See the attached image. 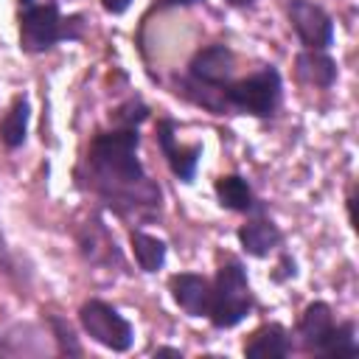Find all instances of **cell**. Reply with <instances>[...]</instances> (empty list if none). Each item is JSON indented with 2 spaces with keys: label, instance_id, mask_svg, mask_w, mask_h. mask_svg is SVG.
Here are the masks:
<instances>
[{
  "label": "cell",
  "instance_id": "1",
  "mask_svg": "<svg viewBox=\"0 0 359 359\" xmlns=\"http://www.w3.org/2000/svg\"><path fill=\"white\" fill-rule=\"evenodd\" d=\"M137 126H118L95 135L87 151L93 188L121 213L135 205H160V188L149 182L137 160Z\"/></svg>",
  "mask_w": 359,
  "mask_h": 359
},
{
  "label": "cell",
  "instance_id": "2",
  "mask_svg": "<svg viewBox=\"0 0 359 359\" xmlns=\"http://www.w3.org/2000/svg\"><path fill=\"white\" fill-rule=\"evenodd\" d=\"M213 286V294H210V323L216 328H233L238 325L250 309H252V292H250V283H247V272L238 261H227L222 264L219 275H216V283Z\"/></svg>",
  "mask_w": 359,
  "mask_h": 359
},
{
  "label": "cell",
  "instance_id": "3",
  "mask_svg": "<svg viewBox=\"0 0 359 359\" xmlns=\"http://www.w3.org/2000/svg\"><path fill=\"white\" fill-rule=\"evenodd\" d=\"M76 20V17H73ZM70 20V22H73ZM70 22L59 14L56 3H34L22 0L20 14V48L25 53H42L53 48L59 39H76L79 34L70 31Z\"/></svg>",
  "mask_w": 359,
  "mask_h": 359
},
{
  "label": "cell",
  "instance_id": "4",
  "mask_svg": "<svg viewBox=\"0 0 359 359\" xmlns=\"http://www.w3.org/2000/svg\"><path fill=\"white\" fill-rule=\"evenodd\" d=\"M224 101L247 115H255V118H266L275 112L278 101H280V73L269 65V67H261L258 73L241 79V81H233L224 87Z\"/></svg>",
  "mask_w": 359,
  "mask_h": 359
},
{
  "label": "cell",
  "instance_id": "5",
  "mask_svg": "<svg viewBox=\"0 0 359 359\" xmlns=\"http://www.w3.org/2000/svg\"><path fill=\"white\" fill-rule=\"evenodd\" d=\"M79 320H81V328L87 331V337L98 345H104L107 351H115V353H123L132 348L135 342V328L132 323L109 303L104 300H87L81 309H79Z\"/></svg>",
  "mask_w": 359,
  "mask_h": 359
},
{
  "label": "cell",
  "instance_id": "6",
  "mask_svg": "<svg viewBox=\"0 0 359 359\" xmlns=\"http://www.w3.org/2000/svg\"><path fill=\"white\" fill-rule=\"evenodd\" d=\"M286 11H289V22L297 39L309 50H325L334 45V20L328 17L323 6L311 0H289Z\"/></svg>",
  "mask_w": 359,
  "mask_h": 359
},
{
  "label": "cell",
  "instance_id": "7",
  "mask_svg": "<svg viewBox=\"0 0 359 359\" xmlns=\"http://www.w3.org/2000/svg\"><path fill=\"white\" fill-rule=\"evenodd\" d=\"M233 50L227 45H210L205 50H199L191 65H188V73H191V81L196 87H227L230 76H233Z\"/></svg>",
  "mask_w": 359,
  "mask_h": 359
},
{
  "label": "cell",
  "instance_id": "8",
  "mask_svg": "<svg viewBox=\"0 0 359 359\" xmlns=\"http://www.w3.org/2000/svg\"><path fill=\"white\" fill-rule=\"evenodd\" d=\"M213 286L208 278L194 272H180L171 278V297L188 317H208Z\"/></svg>",
  "mask_w": 359,
  "mask_h": 359
},
{
  "label": "cell",
  "instance_id": "9",
  "mask_svg": "<svg viewBox=\"0 0 359 359\" xmlns=\"http://www.w3.org/2000/svg\"><path fill=\"white\" fill-rule=\"evenodd\" d=\"M157 140H160V149H163L171 171L182 182H191L194 174H196V163L202 157V146H177V140H174V121H160Z\"/></svg>",
  "mask_w": 359,
  "mask_h": 359
},
{
  "label": "cell",
  "instance_id": "10",
  "mask_svg": "<svg viewBox=\"0 0 359 359\" xmlns=\"http://www.w3.org/2000/svg\"><path fill=\"white\" fill-rule=\"evenodd\" d=\"M297 331H300L303 345H306L309 351L320 353V348L325 345V339H328L331 331H334V314H331V306L323 303V300L311 303V306L303 311Z\"/></svg>",
  "mask_w": 359,
  "mask_h": 359
},
{
  "label": "cell",
  "instance_id": "11",
  "mask_svg": "<svg viewBox=\"0 0 359 359\" xmlns=\"http://www.w3.org/2000/svg\"><path fill=\"white\" fill-rule=\"evenodd\" d=\"M297 65V76L306 81V84H314V87H331L337 81V62L325 53V50H303L297 53L294 59Z\"/></svg>",
  "mask_w": 359,
  "mask_h": 359
},
{
  "label": "cell",
  "instance_id": "12",
  "mask_svg": "<svg viewBox=\"0 0 359 359\" xmlns=\"http://www.w3.org/2000/svg\"><path fill=\"white\" fill-rule=\"evenodd\" d=\"M244 353L250 359H275V356H286L289 353V337L283 331V325L269 323L261 325L258 331H252L250 342L244 345Z\"/></svg>",
  "mask_w": 359,
  "mask_h": 359
},
{
  "label": "cell",
  "instance_id": "13",
  "mask_svg": "<svg viewBox=\"0 0 359 359\" xmlns=\"http://www.w3.org/2000/svg\"><path fill=\"white\" fill-rule=\"evenodd\" d=\"M238 241H241L244 252L264 258L280 244V230L266 219H255V222H247L244 227H238Z\"/></svg>",
  "mask_w": 359,
  "mask_h": 359
},
{
  "label": "cell",
  "instance_id": "14",
  "mask_svg": "<svg viewBox=\"0 0 359 359\" xmlns=\"http://www.w3.org/2000/svg\"><path fill=\"white\" fill-rule=\"evenodd\" d=\"M216 199L222 208L227 210H238V213H247V210H255V196H252V188L244 177L238 174H227V177H219L216 180Z\"/></svg>",
  "mask_w": 359,
  "mask_h": 359
},
{
  "label": "cell",
  "instance_id": "15",
  "mask_svg": "<svg viewBox=\"0 0 359 359\" xmlns=\"http://www.w3.org/2000/svg\"><path fill=\"white\" fill-rule=\"evenodd\" d=\"M28 118H31V104L25 95L14 98V104L8 107V112L3 115L0 121V140L8 146V149H20L25 143V135H28Z\"/></svg>",
  "mask_w": 359,
  "mask_h": 359
},
{
  "label": "cell",
  "instance_id": "16",
  "mask_svg": "<svg viewBox=\"0 0 359 359\" xmlns=\"http://www.w3.org/2000/svg\"><path fill=\"white\" fill-rule=\"evenodd\" d=\"M132 252L143 272H157L165 264V241L143 230H132Z\"/></svg>",
  "mask_w": 359,
  "mask_h": 359
},
{
  "label": "cell",
  "instance_id": "17",
  "mask_svg": "<svg viewBox=\"0 0 359 359\" xmlns=\"http://www.w3.org/2000/svg\"><path fill=\"white\" fill-rule=\"evenodd\" d=\"M323 356H337V359H348V356H356L359 353V345H356V328L353 323H342V325H334L331 337L325 339V345L320 348Z\"/></svg>",
  "mask_w": 359,
  "mask_h": 359
},
{
  "label": "cell",
  "instance_id": "18",
  "mask_svg": "<svg viewBox=\"0 0 359 359\" xmlns=\"http://www.w3.org/2000/svg\"><path fill=\"white\" fill-rule=\"evenodd\" d=\"M50 325H53V331H56V339L62 342V351H67V353H81V348H79V342H76V337H73V328H70L65 320L50 317Z\"/></svg>",
  "mask_w": 359,
  "mask_h": 359
},
{
  "label": "cell",
  "instance_id": "19",
  "mask_svg": "<svg viewBox=\"0 0 359 359\" xmlns=\"http://www.w3.org/2000/svg\"><path fill=\"white\" fill-rule=\"evenodd\" d=\"M101 6H104L109 14H123V11L132 6V0H101Z\"/></svg>",
  "mask_w": 359,
  "mask_h": 359
},
{
  "label": "cell",
  "instance_id": "20",
  "mask_svg": "<svg viewBox=\"0 0 359 359\" xmlns=\"http://www.w3.org/2000/svg\"><path fill=\"white\" fill-rule=\"evenodd\" d=\"M199 0H160V6H194Z\"/></svg>",
  "mask_w": 359,
  "mask_h": 359
},
{
  "label": "cell",
  "instance_id": "21",
  "mask_svg": "<svg viewBox=\"0 0 359 359\" xmlns=\"http://www.w3.org/2000/svg\"><path fill=\"white\" fill-rule=\"evenodd\" d=\"M157 356H180V351H174V348H160Z\"/></svg>",
  "mask_w": 359,
  "mask_h": 359
},
{
  "label": "cell",
  "instance_id": "22",
  "mask_svg": "<svg viewBox=\"0 0 359 359\" xmlns=\"http://www.w3.org/2000/svg\"><path fill=\"white\" fill-rule=\"evenodd\" d=\"M227 3H230V6H250L252 0H227Z\"/></svg>",
  "mask_w": 359,
  "mask_h": 359
}]
</instances>
